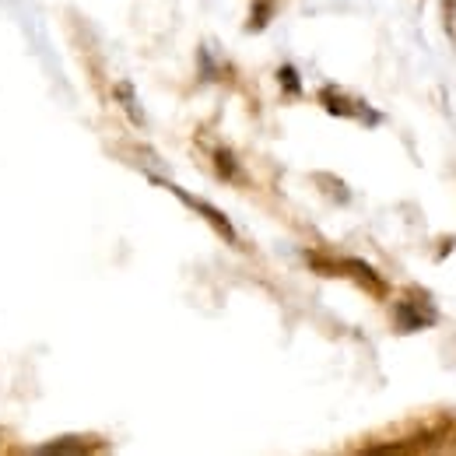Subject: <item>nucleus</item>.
Returning <instances> with one entry per match:
<instances>
[{"instance_id":"7","label":"nucleus","mask_w":456,"mask_h":456,"mask_svg":"<svg viewBox=\"0 0 456 456\" xmlns=\"http://www.w3.org/2000/svg\"><path fill=\"white\" fill-rule=\"evenodd\" d=\"M278 77H281V85H285L288 95H298V77H295V70H291V67H281V74H278Z\"/></svg>"},{"instance_id":"6","label":"nucleus","mask_w":456,"mask_h":456,"mask_svg":"<svg viewBox=\"0 0 456 456\" xmlns=\"http://www.w3.org/2000/svg\"><path fill=\"white\" fill-rule=\"evenodd\" d=\"M116 95L123 99V110H130L134 123H144V113L137 110V102H134V88H130V85H119V88H116Z\"/></svg>"},{"instance_id":"2","label":"nucleus","mask_w":456,"mask_h":456,"mask_svg":"<svg viewBox=\"0 0 456 456\" xmlns=\"http://www.w3.org/2000/svg\"><path fill=\"white\" fill-rule=\"evenodd\" d=\"M309 264H313L320 274H347V278H354L365 291H372V295H379V298L387 295L383 278H379L369 264H362V260H330V256H316V253H309Z\"/></svg>"},{"instance_id":"4","label":"nucleus","mask_w":456,"mask_h":456,"mask_svg":"<svg viewBox=\"0 0 456 456\" xmlns=\"http://www.w3.org/2000/svg\"><path fill=\"white\" fill-rule=\"evenodd\" d=\"M166 186H169L172 193H175V197H179V200H183L186 208H193V211H200V218H204V222H211V225L218 228V232L225 235V242H232V246L239 242V239H235V228L228 225V218H225V215H222V211H215L211 204H204V200H197V197H190V193H183V190H179V186H172V183H166Z\"/></svg>"},{"instance_id":"5","label":"nucleus","mask_w":456,"mask_h":456,"mask_svg":"<svg viewBox=\"0 0 456 456\" xmlns=\"http://www.w3.org/2000/svg\"><path fill=\"white\" fill-rule=\"evenodd\" d=\"M215 169H218V175L222 179H239V166H235V159H232V151L228 148H215Z\"/></svg>"},{"instance_id":"8","label":"nucleus","mask_w":456,"mask_h":456,"mask_svg":"<svg viewBox=\"0 0 456 456\" xmlns=\"http://www.w3.org/2000/svg\"><path fill=\"white\" fill-rule=\"evenodd\" d=\"M267 14H271V4H256V18H253V28H264V25H267Z\"/></svg>"},{"instance_id":"3","label":"nucleus","mask_w":456,"mask_h":456,"mask_svg":"<svg viewBox=\"0 0 456 456\" xmlns=\"http://www.w3.org/2000/svg\"><path fill=\"white\" fill-rule=\"evenodd\" d=\"M320 102H323L327 113H334V116H351V119H362V123H379V113H372L362 99L344 95L341 88H323V92H320Z\"/></svg>"},{"instance_id":"1","label":"nucleus","mask_w":456,"mask_h":456,"mask_svg":"<svg viewBox=\"0 0 456 456\" xmlns=\"http://www.w3.org/2000/svg\"><path fill=\"white\" fill-rule=\"evenodd\" d=\"M436 320H439V309H436V302L428 298V291H421V288L403 291L397 302H394V327H397L400 334L428 330Z\"/></svg>"}]
</instances>
